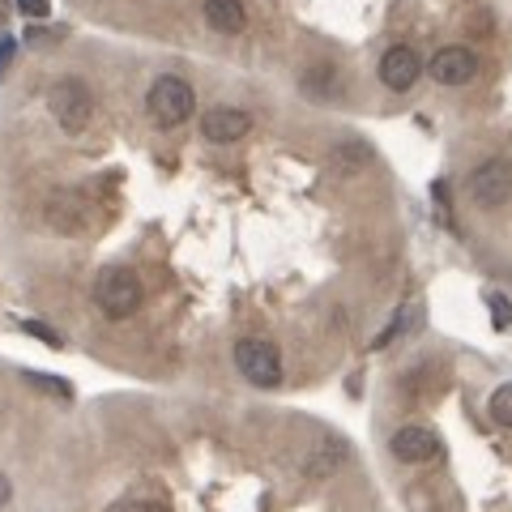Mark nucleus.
I'll return each mask as SVG.
<instances>
[{"instance_id": "1", "label": "nucleus", "mask_w": 512, "mask_h": 512, "mask_svg": "<svg viewBox=\"0 0 512 512\" xmlns=\"http://www.w3.org/2000/svg\"><path fill=\"white\" fill-rule=\"evenodd\" d=\"M94 303H99V312L107 320H128L137 308H141V282L133 269L124 265H111L99 274V282H94Z\"/></svg>"}, {"instance_id": "2", "label": "nucleus", "mask_w": 512, "mask_h": 512, "mask_svg": "<svg viewBox=\"0 0 512 512\" xmlns=\"http://www.w3.org/2000/svg\"><path fill=\"white\" fill-rule=\"evenodd\" d=\"M192 107H197V94H192V86L184 82V77H175V73H163L146 94V111H150V120L158 128L184 124L192 116Z\"/></svg>"}, {"instance_id": "3", "label": "nucleus", "mask_w": 512, "mask_h": 512, "mask_svg": "<svg viewBox=\"0 0 512 512\" xmlns=\"http://www.w3.org/2000/svg\"><path fill=\"white\" fill-rule=\"evenodd\" d=\"M235 367L248 384H256V389H278L282 384V355H278V346L265 342V338L235 342Z\"/></svg>"}, {"instance_id": "4", "label": "nucleus", "mask_w": 512, "mask_h": 512, "mask_svg": "<svg viewBox=\"0 0 512 512\" xmlns=\"http://www.w3.org/2000/svg\"><path fill=\"white\" fill-rule=\"evenodd\" d=\"M47 107H52V116H56V124L64 128V133H82V128L90 124V116H94V99H90L82 77H60V82L52 86Z\"/></svg>"}, {"instance_id": "5", "label": "nucleus", "mask_w": 512, "mask_h": 512, "mask_svg": "<svg viewBox=\"0 0 512 512\" xmlns=\"http://www.w3.org/2000/svg\"><path fill=\"white\" fill-rule=\"evenodd\" d=\"M470 197L483 210L512 201V158H487V163H478L470 171Z\"/></svg>"}, {"instance_id": "6", "label": "nucleus", "mask_w": 512, "mask_h": 512, "mask_svg": "<svg viewBox=\"0 0 512 512\" xmlns=\"http://www.w3.org/2000/svg\"><path fill=\"white\" fill-rule=\"evenodd\" d=\"M419 73H423V60H419V52H414V47H406V43H393L389 52L380 56V82L389 86V90H397V94L419 82Z\"/></svg>"}, {"instance_id": "7", "label": "nucleus", "mask_w": 512, "mask_h": 512, "mask_svg": "<svg viewBox=\"0 0 512 512\" xmlns=\"http://www.w3.org/2000/svg\"><path fill=\"white\" fill-rule=\"evenodd\" d=\"M248 128H252V116L239 107H210L201 116V137L214 141V146H231V141L248 137Z\"/></svg>"}, {"instance_id": "8", "label": "nucleus", "mask_w": 512, "mask_h": 512, "mask_svg": "<svg viewBox=\"0 0 512 512\" xmlns=\"http://www.w3.org/2000/svg\"><path fill=\"white\" fill-rule=\"evenodd\" d=\"M427 69H431V77H436L440 86H466L470 77L478 73V56L470 52V47L453 43V47H440V52L431 56Z\"/></svg>"}, {"instance_id": "9", "label": "nucleus", "mask_w": 512, "mask_h": 512, "mask_svg": "<svg viewBox=\"0 0 512 512\" xmlns=\"http://www.w3.org/2000/svg\"><path fill=\"white\" fill-rule=\"evenodd\" d=\"M393 457L397 461H410V466H423V461H436L440 457V436L431 427H402L393 431Z\"/></svg>"}, {"instance_id": "10", "label": "nucleus", "mask_w": 512, "mask_h": 512, "mask_svg": "<svg viewBox=\"0 0 512 512\" xmlns=\"http://www.w3.org/2000/svg\"><path fill=\"white\" fill-rule=\"evenodd\" d=\"M205 22H210L218 35H239L248 26V9L239 0H205Z\"/></svg>"}, {"instance_id": "11", "label": "nucleus", "mask_w": 512, "mask_h": 512, "mask_svg": "<svg viewBox=\"0 0 512 512\" xmlns=\"http://www.w3.org/2000/svg\"><path fill=\"white\" fill-rule=\"evenodd\" d=\"M487 414H491V423H500V427H512V380L500 384V389L491 393V402H487Z\"/></svg>"}, {"instance_id": "12", "label": "nucleus", "mask_w": 512, "mask_h": 512, "mask_svg": "<svg viewBox=\"0 0 512 512\" xmlns=\"http://www.w3.org/2000/svg\"><path fill=\"white\" fill-rule=\"evenodd\" d=\"M107 512H171V508L158 504V500H120V504H111Z\"/></svg>"}, {"instance_id": "13", "label": "nucleus", "mask_w": 512, "mask_h": 512, "mask_svg": "<svg viewBox=\"0 0 512 512\" xmlns=\"http://www.w3.org/2000/svg\"><path fill=\"white\" fill-rule=\"evenodd\" d=\"M13 5H18L22 18H35V22H43L52 13V0H13Z\"/></svg>"}, {"instance_id": "14", "label": "nucleus", "mask_w": 512, "mask_h": 512, "mask_svg": "<svg viewBox=\"0 0 512 512\" xmlns=\"http://www.w3.org/2000/svg\"><path fill=\"white\" fill-rule=\"evenodd\" d=\"M491 320H495V329H508L512 325V308H508L504 295H491Z\"/></svg>"}, {"instance_id": "15", "label": "nucleus", "mask_w": 512, "mask_h": 512, "mask_svg": "<svg viewBox=\"0 0 512 512\" xmlns=\"http://www.w3.org/2000/svg\"><path fill=\"white\" fill-rule=\"evenodd\" d=\"M22 329H26V333H35V338H39V342H47V346H64L60 333H52L47 325H39V320H22Z\"/></svg>"}, {"instance_id": "16", "label": "nucleus", "mask_w": 512, "mask_h": 512, "mask_svg": "<svg viewBox=\"0 0 512 512\" xmlns=\"http://www.w3.org/2000/svg\"><path fill=\"white\" fill-rule=\"evenodd\" d=\"M26 380H30V384H39V389H47V393H56V397H73V389H69V384H64V380H52V376H35V372H30Z\"/></svg>"}, {"instance_id": "17", "label": "nucleus", "mask_w": 512, "mask_h": 512, "mask_svg": "<svg viewBox=\"0 0 512 512\" xmlns=\"http://www.w3.org/2000/svg\"><path fill=\"white\" fill-rule=\"evenodd\" d=\"M9 56H13V43L5 39V43H0V73H5V69H9Z\"/></svg>"}, {"instance_id": "18", "label": "nucleus", "mask_w": 512, "mask_h": 512, "mask_svg": "<svg viewBox=\"0 0 512 512\" xmlns=\"http://www.w3.org/2000/svg\"><path fill=\"white\" fill-rule=\"evenodd\" d=\"M9 495H13V487H9V478H5V474H0V508H5V504H9Z\"/></svg>"}, {"instance_id": "19", "label": "nucleus", "mask_w": 512, "mask_h": 512, "mask_svg": "<svg viewBox=\"0 0 512 512\" xmlns=\"http://www.w3.org/2000/svg\"><path fill=\"white\" fill-rule=\"evenodd\" d=\"M5 22H9V0H0V30H5Z\"/></svg>"}]
</instances>
